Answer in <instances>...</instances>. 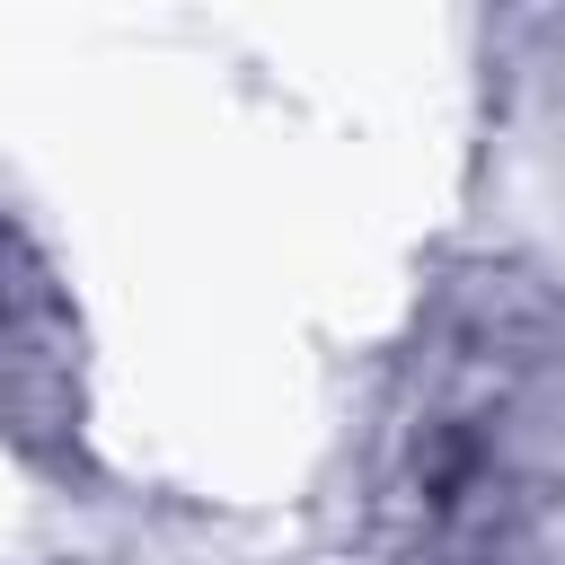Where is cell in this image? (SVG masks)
<instances>
[{"label":"cell","mask_w":565,"mask_h":565,"mask_svg":"<svg viewBox=\"0 0 565 565\" xmlns=\"http://www.w3.org/2000/svg\"><path fill=\"white\" fill-rule=\"evenodd\" d=\"M565 318L521 282H468L415 353L406 424H397V503L433 565H486L512 547L530 512V415L547 397Z\"/></svg>","instance_id":"obj_1"}]
</instances>
